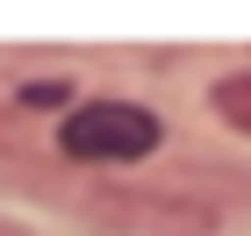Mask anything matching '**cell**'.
I'll use <instances>...</instances> for the list:
<instances>
[{
  "label": "cell",
  "instance_id": "6da1fadb",
  "mask_svg": "<svg viewBox=\"0 0 251 236\" xmlns=\"http://www.w3.org/2000/svg\"><path fill=\"white\" fill-rule=\"evenodd\" d=\"M165 143V122L136 100H79L58 122V150L72 165H136Z\"/></svg>",
  "mask_w": 251,
  "mask_h": 236
},
{
  "label": "cell",
  "instance_id": "7a4b0ae2",
  "mask_svg": "<svg viewBox=\"0 0 251 236\" xmlns=\"http://www.w3.org/2000/svg\"><path fill=\"white\" fill-rule=\"evenodd\" d=\"M215 115L230 122L237 136H251V72H230L223 86H215Z\"/></svg>",
  "mask_w": 251,
  "mask_h": 236
}]
</instances>
